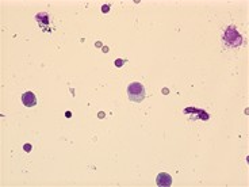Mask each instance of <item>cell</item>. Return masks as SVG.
Here are the masks:
<instances>
[{
    "mask_svg": "<svg viewBox=\"0 0 249 187\" xmlns=\"http://www.w3.org/2000/svg\"><path fill=\"white\" fill-rule=\"evenodd\" d=\"M145 95H146V90L141 83H130L129 87H127V96L131 102H135V103H139L145 99Z\"/></svg>",
    "mask_w": 249,
    "mask_h": 187,
    "instance_id": "1",
    "label": "cell"
},
{
    "mask_svg": "<svg viewBox=\"0 0 249 187\" xmlns=\"http://www.w3.org/2000/svg\"><path fill=\"white\" fill-rule=\"evenodd\" d=\"M223 41L230 46H238L242 43V37H241L236 27H228L223 33Z\"/></svg>",
    "mask_w": 249,
    "mask_h": 187,
    "instance_id": "2",
    "label": "cell"
},
{
    "mask_svg": "<svg viewBox=\"0 0 249 187\" xmlns=\"http://www.w3.org/2000/svg\"><path fill=\"white\" fill-rule=\"evenodd\" d=\"M22 103L25 104L26 107H34L37 104V96H35V94L31 91H26L22 95Z\"/></svg>",
    "mask_w": 249,
    "mask_h": 187,
    "instance_id": "3",
    "label": "cell"
},
{
    "mask_svg": "<svg viewBox=\"0 0 249 187\" xmlns=\"http://www.w3.org/2000/svg\"><path fill=\"white\" fill-rule=\"evenodd\" d=\"M156 184L161 187H169L172 184V176L169 174L161 172L156 176Z\"/></svg>",
    "mask_w": 249,
    "mask_h": 187,
    "instance_id": "4",
    "label": "cell"
},
{
    "mask_svg": "<svg viewBox=\"0 0 249 187\" xmlns=\"http://www.w3.org/2000/svg\"><path fill=\"white\" fill-rule=\"evenodd\" d=\"M35 19H37V22L41 25L42 29H46V27H48V25H49V14L39 12V14H37Z\"/></svg>",
    "mask_w": 249,
    "mask_h": 187,
    "instance_id": "5",
    "label": "cell"
},
{
    "mask_svg": "<svg viewBox=\"0 0 249 187\" xmlns=\"http://www.w3.org/2000/svg\"><path fill=\"white\" fill-rule=\"evenodd\" d=\"M123 64H125V61H123L122 58H118V60H115V65H117V67H122Z\"/></svg>",
    "mask_w": 249,
    "mask_h": 187,
    "instance_id": "6",
    "label": "cell"
},
{
    "mask_svg": "<svg viewBox=\"0 0 249 187\" xmlns=\"http://www.w3.org/2000/svg\"><path fill=\"white\" fill-rule=\"evenodd\" d=\"M23 149H25V152H30V150H31V145H30V144H25V145H23Z\"/></svg>",
    "mask_w": 249,
    "mask_h": 187,
    "instance_id": "7",
    "label": "cell"
},
{
    "mask_svg": "<svg viewBox=\"0 0 249 187\" xmlns=\"http://www.w3.org/2000/svg\"><path fill=\"white\" fill-rule=\"evenodd\" d=\"M102 11H103V12H108V11H110V6L104 4V6L102 7Z\"/></svg>",
    "mask_w": 249,
    "mask_h": 187,
    "instance_id": "8",
    "label": "cell"
},
{
    "mask_svg": "<svg viewBox=\"0 0 249 187\" xmlns=\"http://www.w3.org/2000/svg\"><path fill=\"white\" fill-rule=\"evenodd\" d=\"M99 118H104V112H99Z\"/></svg>",
    "mask_w": 249,
    "mask_h": 187,
    "instance_id": "9",
    "label": "cell"
},
{
    "mask_svg": "<svg viewBox=\"0 0 249 187\" xmlns=\"http://www.w3.org/2000/svg\"><path fill=\"white\" fill-rule=\"evenodd\" d=\"M70 115H72V114H70L69 111H66V118H70Z\"/></svg>",
    "mask_w": 249,
    "mask_h": 187,
    "instance_id": "10",
    "label": "cell"
}]
</instances>
